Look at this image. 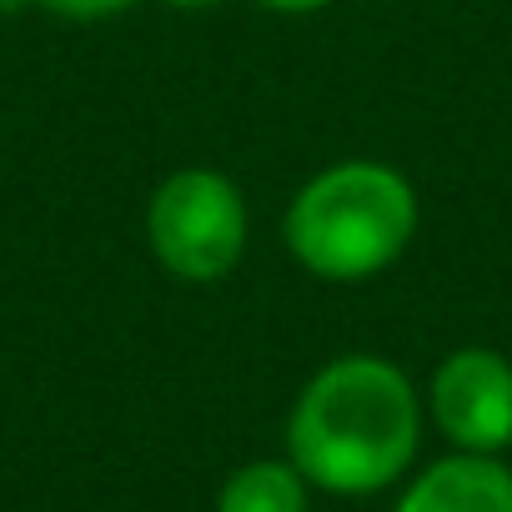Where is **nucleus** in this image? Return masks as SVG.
Returning <instances> with one entry per match:
<instances>
[{"instance_id": "1", "label": "nucleus", "mask_w": 512, "mask_h": 512, "mask_svg": "<svg viewBox=\"0 0 512 512\" xmlns=\"http://www.w3.org/2000/svg\"><path fill=\"white\" fill-rule=\"evenodd\" d=\"M422 442V397L412 377L372 352L332 357L292 402L287 457L332 497H372L392 487Z\"/></svg>"}, {"instance_id": "2", "label": "nucleus", "mask_w": 512, "mask_h": 512, "mask_svg": "<svg viewBox=\"0 0 512 512\" xmlns=\"http://www.w3.org/2000/svg\"><path fill=\"white\" fill-rule=\"evenodd\" d=\"M287 246L322 282H367L417 236V191L382 161H337L287 206Z\"/></svg>"}, {"instance_id": "3", "label": "nucleus", "mask_w": 512, "mask_h": 512, "mask_svg": "<svg viewBox=\"0 0 512 512\" xmlns=\"http://www.w3.org/2000/svg\"><path fill=\"white\" fill-rule=\"evenodd\" d=\"M246 231L241 186L211 166L171 171L146 206L151 256L181 282H221L241 262Z\"/></svg>"}, {"instance_id": "4", "label": "nucleus", "mask_w": 512, "mask_h": 512, "mask_svg": "<svg viewBox=\"0 0 512 512\" xmlns=\"http://www.w3.org/2000/svg\"><path fill=\"white\" fill-rule=\"evenodd\" d=\"M427 407L452 452L497 457L512 447V362L492 347L447 352L432 372Z\"/></svg>"}, {"instance_id": "5", "label": "nucleus", "mask_w": 512, "mask_h": 512, "mask_svg": "<svg viewBox=\"0 0 512 512\" xmlns=\"http://www.w3.org/2000/svg\"><path fill=\"white\" fill-rule=\"evenodd\" d=\"M392 512H512V467L482 452H447L397 492Z\"/></svg>"}, {"instance_id": "6", "label": "nucleus", "mask_w": 512, "mask_h": 512, "mask_svg": "<svg viewBox=\"0 0 512 512\" xmlns=\"http://www.w3.org/2000/svg\"><path fill=\"white\" fill-rule=\"evenodd\" d=\"M216 512H312V482L292 467V457H256L221 482Z\"/></svg>"}, {"instance_id": "7", "label": "nucleus", "mask_w": 512, "mask_h": 512, "mask_svg": "<svg viewBox=\"0 0 512 512\" xmlns=\"http://www.w3.org/2000/svg\"><path fill=\"white\" fill-rule=\"evenodd\" d=\"M36 6L51 16H66V21H106V16L131 11L136 0H36Z\"/></svg>"}, {"instance_id": "8", "label": "nucleus", "mask_w": 512, "mask_h": 512, "mask_svg": "<svg viewBox=\"0 0 512 512\" xmlns=\"http://www.w3.org/2000/svg\"><path fill=\"white\" fill-rule=\"evenodd\" d=\"M262 11H277V16H312V11H327L332 0H256Z\"/></svg>"}, {"instance_id": "9", "label": "nucleus", "mask_w": 512, "mask_h": 512, "mask_svg": "<svg viewBox=\"0 0 512 512\" xmlns=\"http://www.w3.org/2000/svg\"><path fill=\"white\" fill-rule=\"evenodd\" d=\"M171 11H211V6H221V0H166Z\"/></svg>"}]
</instances>
